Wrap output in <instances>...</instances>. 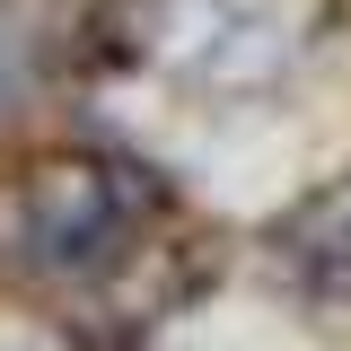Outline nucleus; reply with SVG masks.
<instances>
[{
  "mask_svg": "<svg viewBox=\"0 0 351 351\" xmlns=\"http://www.w3.org/2000/svg\"><path fill=\"white\" fill-rule=\"evenodd\" d=\"M123 237H132V202L106 167L62 158V167H44L27 184V246L53 272H97V263L123 255Z\"/></svg>",
  "mask_w": 351,
  "mask_h": 351,
  "instance_id": "f257e3e1",
  "label": "nucleus"
},
{
  "mask_svg": "<svg viewBox=\"0 0 351 351\" xmlns=\"http://www.w3.org/2000/svg\"><path fill=\"white\" fill-rule=\"evenodd\" d=\"M272 263L290 272V290L316 307H351V176L316 184L307 202L272 219Z\"/></svg>",
  "mask_w": 351,
  "mask_h": 351,
  "instance_id": "f03ea898",
  "label": "nucleus"
}]
</instances>
